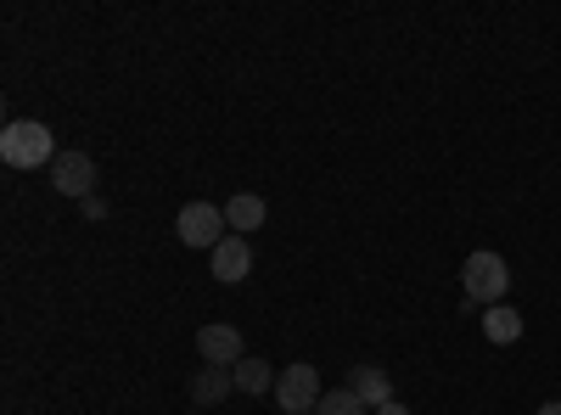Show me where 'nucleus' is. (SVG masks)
Listing matches in <instances>:
<instances>
[{"instance_id":"f257e3e1","label":"nucleus","mask_w":561,"mask_h":415,"mask_svg":"<svg viewBox=\"0 0 561 415\" xmlns=\"http://www.w3.org/2000/svg\"><path fill=\"white\" fill-rule=\"evenodd\" d=\"M0 163H7V169H51V163H57L51 129L34 124V118L7 124V129H0Z\"/></svg>"},{"instance_id":"f03ea898","label":"nucleus","mask_w":561,"mask_h":415,"mask_svg":"<svg viewBox=\"0 0 561 415\" xmlns=\"http://www.w3.org/2000/svg\"><path fill=\"white\" fill-rule=\"evenodd\" d=\"M460 281H466V303H500L505 298V287H511V269H505V258L500 253H472L460 264Z\"/></svg>"},{"instance_id":"7ed1b4c3","label":"nucleus","mask_w":561,"mask_h":415,"mask_svg":"<svg viewBox=\"0 0 561 415\" xmlns=\"http://www.w3.org/2000/svg\"><path fill=\"white\" fill-rule=\"evenodd\" d=\"M275 404L287 410V415H309L314 404H320V371L314 365H287V371L275 377Z\"/></svg>"},{"instance_id":"20e7f679","label":"nucleus","mask_w":561,"mask_h":415,"mask_svg":"<svg viewBox=\"0 0 561 415\" xmlns=\"http://www.w3.org/2000/svg\"><path fill=\"white\" fill-rule=\"evenodd\" d=\"M174 230H180V242L185 247H219L225 242V208H214V203H185L180 208V219H174Z\"/></svg>"},{"instance_id":"39448f33","label":"nucleus","mask_w":561,"mask_h":415,"mask_svg":"<svg viewBox=\"0 0 561 415\" xmlns=\"http://www.w3.org/2000/svg\"><path fill=\"white\" fill-rule=\"evenodd\" d=\"M197 354H203V365H225V371H237V365L248 359L237 326H203L197 332Z\"/></svg>"},{"instance_id":"423d86ee","label":"nucleus","mask_w":561,"mask_h":415,"mask_svg":"<svg viewBox=\"0 0 561 415\" xmlns=\"http://www.w3.org/2000/svg\"><path fill=\"white\" fill-rule=\"evenodd\" d=\"M51 186H57L62 197H90V186H96V163H90L84 152H57Z\"/></svg>"},{"instance_id":"0eeeda50","label":"nucleus","mask_w":561,"mask_h":415,"mask_svg":"<svg viewBox=\"0 0 561 415\" xmlns=\"http://www.w3.org/2000/svg\"><path fill=\"white\" fill-rule=\"evenodd\" d=\"M253 269V253H248V237H237V230H230V237L214 247V281H225V287H237L242 275Z\"/></svg>"},{"instance_id":"6e6552de","label":"nucleus","mask_w":561,"mask_h":415,"mask_svg":"<svg viewBox=\"0 0 561 415\" xmlns=\"http://www.w3.org/2000/svg\"><path fill=\"white\" fill-rule=\"evenodd\" d=\"M230 393H237V377H230L225 365H203V371L192 377V404H203V410L208 404H225Z\"/></svg>"},{"instance_id":"1a4fd4ad","label":"nucleus","mask_w":561,"mask_h":415,"mask_svg":"<svg viewBox=\"0 0 561 415\" xmlns=\"http://www.w3.org/2000/svg\"><path fill=\"white\" fill-rule=\"evenodd\" d=\"M270 219V208H264V197H253V192H237L225 203V224L237 230V237H253V230Z\"/></svg>"},{"instance_id":"9d476101","label":"nucleus","mask_w":561,"mask_h":415,"mask_svg":"<svg viewBox=\"0 0 561 415\" xmlns=\"http://www.w3.org/2000/svg\"><path fill=\"white\" fill-rule=\"evenodd\" d=\"M348 388L359 393V404H365V410H382V404L393 399V382L377 371V365H354V371H348Z\"/></svg>"},{"instance_id":"9b49d317","label":"nucleus","mask_w":561,"mask_h":415,"mask_svg":"<svg viewBox=\"0 0 561 415\" xmlns=\"http://www.w3.org/2000/svg\"><path fill=\"white\" fill-rule=\"evenodd\" d=\"M483 337L494 343V348H511L523 337V314L511 309V303H494V309H483Z\"/></svg>"},{"instance_id":"f8f14e48","label":"nucleus","mask_w":561,"mask_h":415,"mask_svg":"<svg viewBox=\"0 0 561 415\" xmlns=\"http://www.w3.org/2000/svg\"><path fill=\"white\" fill-rule=\"evenodd\" d=\"M230 377H237V393H253V399H259V393H275V377H280V371H275L270 359H242Z\"/></svg>"},{"instance_id":"ddd939ff","label":"nucleus","mask_w":561,"mask_h":415,"mask_svg":"<svg viewBox=\"0 0 561 415\" xmlns=\"http://www.w3.org/2000/svg\"><path fill=\"white\" fill-rule=\"evenodd\" d=\"M314 415H365V404H359L354 388H332V393H320Z\"/></svg>"},{"instance_id":"4468645a","label":"nucleus","mask_w":561,"mask_h":415,"mask_svg":"<svg viewBox=\"0 0 561 415\" xmlns=\"http://www.w3.org/2000/svg\"><path fill=\"white\" fill-rule=\"evenodd\" d=\"M377 415H410V404H399V399H388V404H382Z\"/></svg>"},{"instance_id":"2eb2a0df","label":"nucleus","mask_w":561,"mask_h":415,"mask_svg":"<svg viewBox=\"0 0 561 415\" xmlns=\"http://www.w3.org/2000/svg\"><path fill=\"white\" fill-rule=\"evenodd\" d=\"M539 415H561V399H550V404H539Z\"/></svg>"}]
</instances>
